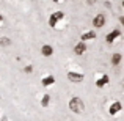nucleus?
Returning a JSON list of instances; mask_svg holds the SVG:
<instances>
[{"instance_id": "nucleus-1", "label": "nucleus", "mask_w": 124, "mask_h": 121, "mask_svg": "<svg viewBox=\"0 0 124 121\" xmlns=\"http://www.w3.org/2000/svg\"><path fill=\"white\" fill-rule=\"evenodd\" d=\"M69 109L72 110V112H76V113H80L85 109V105H83L82 99H79V97H72V99L69 101Z\"/></svg>"}, {"instance_id": "nucleus-2", "label": "nucleus", "mask_w": 124, "mask_h": 121, "mask_svg": "<svg viewBox=\"0 0 124 121\" xmlns=\"http://www.w3.org/2000/svg\"><path fill=\"white\" fill-rule=\"evenodd\" d=\"M63 16H64V14H63L61 11L54 13V14L50 16V25H52V27H55V24H57L58 21H61V19H63Z\"/></svg>"}, {"instance_id": "nucleus-3", "label": "nucleus", "mask_w": 124, "mask_h": 121, "mask_svg": "<svg viewBox=\"0 0 124 121\" xmlns=\"http://www.w3.org/2000/svg\"><path fill=\"white\" fill-rule=\"evenodd\" d=\"M93 24H94V27H102V25L105 24V17H104V14H97L96 17H94Z\"/></svg>"}, {"instance_id": "nucleus-4", "label": "nucleus", "mask_w": 124, "mask_h": 121, "mask_svg": "<svg viewBox=\"0 0 124 121\" xmlns=\"http://www.w3.org/2000/svg\"><path fill=\"white\" fill-rule=\"evenodd\" d=\"M68 79H69L71 82H82L83 76L82 74H76V73H68Z\"/></svg>"}, {"instance_id": "nucleus-5", "label": "nucleus", "mask_w": 124, "mask_h": 121, "mask_svg": "<svg viewBox=\"0 0 124 121\" xmlns=\"http://www.w3.org/2000/svg\"><path fill=\"white\" fill-rule=\"evenodd\" d=\"M119 35H121V32H119V30H113L112 33L107 35V41H108V42H113V41H115V38H118Z\"/></svg>"}, {"instance_id": "nucleus-6", "label": "nucleus", "mask_w": 124, "mask_h": 121, "mask_svg": "<svg viewBox=\"0 0 124 121\" xmlns=\"http://www.w3.org/2000/svg\"><path fill=\"white\" fill-rule=\"evenodd\" d=\"M85 50H86V46H85L83 42H79V44L76 46V49H74V52H76L77 55H82Z\"/></svg>"}, {"instance_id": "nucleus-7", "label": "nucleus", "mask_w": 124, "mask_h": 121, "mask_svg": "<svg viewBox=\"0 0 124 121\" xmlns=\"http://www.w3.org/2000/svg\"><path fill=\"white\" fill-rule=\"evenodd\" d=\"M41 52H42V55L44 57H49V55H52V52H54V49L50 47V46H42V49H41Z\"/></svg>"}, {"instance_id": "nucleus-8", "label": "nucleus", "mask_w": 124, "mask_h": 121, "mask_svg": "<svg viewBox=\"0 0 124 121\" xmlns=\"http://www.w3.org/2000/svg\"><path fill=\"white\" fill-rule=\"evenodd\" d=\"M119 110H121V104H119V102H115V104H112V105H110V113H112V115L118 113Z\"/></svg>"}, {"instance_id": "nucleus-9", "label": "nucleus", "mask_w": 124, "mask_h": 121, "mask_svg": "<svg viewBox=\"0 0 124 121\" xmlns=\"http://www.w3.org/2000/svg\"><path fill=\"white\" fill-rule=\"evenodd\" d=\"M54 82H55V77L54 76H47V77H44V79H42V85L49 87V85H52Z\"/></svg>"}, {"instance_id": "nucleus-10", "label": "nucleus", "mask_w": 124, "mask_h": 121, "mask_svg": "<svg viewBox=\"0 0 124 121\" xmlns=\"http://www.w3.org/2000/svg\"><path fill=\"white\" fill-rule=\"evenodd\" d=\"M93 38H96V33H94V32H88V33H83V35H82V40H83V41L93 40Z\"/></svg>"}, {"instance_id": "nucleus-11", "label": "nucleus", "mask_w": 124, "mask_h": 121, "mask_svg": "<svg viewBox=\"0 0 124 121\" xmlns=\"http://www.w3.org/2000/svg\"><path fill=\"white\" fill-rule=\"evenodd\" d=\"M107 82H108V77H107V76H102L101 79H97L96 85H97V87H104V85H105Z\"/></svg>"}, {"instance_id": "nucleus-12", "label": "nucleus", "mask_w": 124, "mask_h": 121, "mask_svg": "<svg viewBox=\"0 0 124 121\" xmlns=\"http://www.w3.org/2000/svg\"><path fill=\"white\" fill-rule=\"evenodd\" d=\"M9 44H11V40H9V38L0 36V46H9Z\"/></svg>"}, {"instance_id": "nucleus-13", "label": "nucleus", "mask_w": 124, "mask_h": 121, "mask_svg": "<svg viewBox=\"0 0 124 121\" xmlns=\"http://www.w3.org/2000/svg\"><path fill=\"white\" fill-rule=\"evenodd\" d=\"M119 61H121V55H119V54H115V55L112 57V63H113V65H118Z\"/></svg>"}, {"instance_id": "nucleus-14", "label": "nucleus", "mask_w": 124, "mask_h": 121, "mask_svg": "<svg viewBox=\"0 0 124 121\" xmlns=\"http://www.w3.org/2000/svg\"><path fill=\"white\" fill-rule=\"evenodd\" d=\"M49 101H50L49 94H44V97H42V101H41V105H42V107H46V105L49 104Z\"/></svg>"}, {"instance_id": "nucleus-15", "label": "nucleus", "mask_w": 124, "mask_h": 121, "mask_svg": "<svg viewBox=\"0 0 124 121\" xmlns=\"http://www.w3.org/2000/svg\"><path fill=\"white\" fill-rule=\"evenodd\" d=\"M25 73H31V66H27V68H25Z\"/></svg>"}, {"instance_id": "nucleus-16", "label": "nucleus", "mask_w": 124, "mask_h": 121, "mask_svg": "<svg viewBox=\"0 0 124 121\" xmlns=\"http://www.w3.org/2000/svg\"><path fill=\"white\" fill-rule=\"evenodd\" d=\"M0 21H2V16H0Z\"/></svg>"}]
</instances>
